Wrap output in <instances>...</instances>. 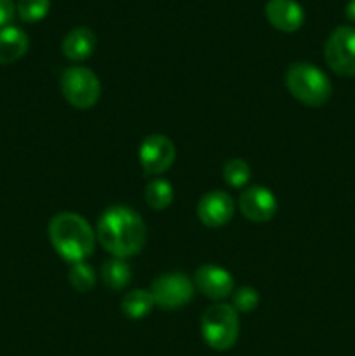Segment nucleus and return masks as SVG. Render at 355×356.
I'll list each match as a JSON object with an SVG mask.
<instances>
[{"mask_svg": "<svg viewBox=\"0 0 355 356\" xmlns=\"http://www.w3.org/2000/svg\"><path fill=\"white\" fill-rule=\"evenodd\" d=\"M101 278H103V284L108 289L117 292L131 284L132 270L127 261L120 259V257H113L110 261H104L103 268H101Z\"/></svg>", "mask_w": 355, "mask_h": 356, "instance_id": "obj_16", "label": "nucleus"}, {"mask_svg": "<svg viewBox=\"0 0 355 356\" xmlns=\"http://www.w3.org/2000/svg\"><path fill=\"white\" fill-rule=\"evenodd\" d=\"M30 47L28 35L17 26L0 28V65L19 61Z\"/></svg>", "mask_w": 355, "mask_h": 356, "instance_id": "obj_14", "label": "nucleus"}, {"mask_svg": "<svg viewBox=\"0 0 355 356\" xmlns=\"http://www.w3.org/2000/svg\"><path fill=\"white\" fill-rule=\"evenodd\" d=\"M61 94L77 110H89L101 96L100 79L86 66H70L61 75Z\"/></svg>", "mask_w": 355, "mask_h": 356, "instance_id": "obj_5", "label": "nucleus"}, {"mask_svg": "<svg viewBox=\"0 0 355 356\" xmlns=\"http://www.w3.org/2000/svg\"><path fill=\"white\" fill-rule=\"evenodd\" d=\"M14 14H16L14 0H0V28L7 26L14 19Z\"/></svg>", "mask_w": 355, "mask_h": 356, "instance_id": "obj_22", "label": "nucleus"}, {"mask_svg": "<svg viewBox=\"0 0 355 356\" xmlns=\"http://www.w3.org/2000/svg\"><path fill=\"white\" fill-rule=\"evenodd\" d=\"M345 14H347L348 19L354 21V23H355V0H350V2L347 3V9H345Z\"/></svg>", "mask_w": 355, "mask_h": 356, "instance_id": "obj_23", "label": "nucleus"}, {"mask_svg": "<svg viewBox=\"0 0 355 356\" xmlns=\"http://www.w3.org/2000/svg\"><path fill=\"white\" fill-rule=\"evenodd\" d=\"M145 200L153 211H166L174 200V190L169 181L162 177L150 181L145 188Z\"/></svg>", "mask_w": 355, "mask_h": 356, "instance_id": "obj_17", "label": "nucleus"}, {"mask_svg": "<svg viewBox=\"0 0 355 356\" xmlns=\"http://www.w3.org/2000/svg\"><path fill=\"white\" fill-rule=\"evenodd\" d=\"M194 285L205 298L212 301H223L233 294L235 282H233L232 273L225 268L216 266V264H204L195 271Z\"/></svg>", "mask_w": 355, "mask_h": 356, "instance_id": "obj_9", "label": "nucleus"}, {"mask_svg": "<svg viewBox=\"0 0 355 356\" xmlns=\"http://www.w3.org/2000/svg\"><path fill=\"white\" fill-rule=\"evenodd\" d=\"M68 282L72 285L73 291L77 292H90L96 285V271L90 264H87L86 261L82 263H75L70 266L68 271Z\"/></svg>", "mask_w": 355, "mask_h": 356, "instance_id": "obj_18", "label": "nucleus"}, {"mask_svg": "<svg viewBox=\"0 0 355 356\" xmlns=\"http://www.w3.org/2000/svg\"><path fill=\"white\" fill-rule=\"evenodd\" d=\"M202 339L216 351H228L235 346L240 332L239 313L232 305L218 302L207 308L200 320Z\"/></svg>", "mask_w": 355, "mask_h": 356, "instance_id": "obj_4", "label": "nucleus"}, {"mask_svg": "<svg viewBox=\"0 0 355 356\" xmlns=\"http://www.w3.org/2000/svg\"><path fill=\"white\" fill-rule=\"evenodd\" d=\"M265 14L268 23L284 33H294L305 23V10L296 0H268Z\"/></svg>", "mask_w": 355, "mask_h": 356, "instance_id": "obj_12", "label": "nucleus"}, {"mask_svg": "<svg viewBox=\"0 0 355 356\" xmlns=\"http://www.w3.org/2000/svg\"><path fill=\"white\" fill-rule=\"evenodd\" d=\"M153 308H155V301L150 291H145V289L129 291L120 302L122 313L131 320H143L152 313Z\"/></svg>", "mask_w": 355, "mask_h": 356, "instance_id": "obj_15", "label": "nucleus"}, {"mask_svg": "<svg viewBox=\"0 0 355 356\" xmlns=\"http://www.w3.org/2000/svg\"><path fill=\"white\" fill-rule=\"evenodd\" d=\"M139 165L146 176L167 172L176 160V146L167 136L150 134L139 146Z\"/></svg>", "mask_w": 355, "mask_h": 356, "instance_id": "obj_8", "label": "nucleus"}, {"mask_svg": "<svg viewBox=\"0 0 355 356\" xmlns=\"http://www.w3.org/2000/svg\"><path fill=\"white\" fill-rule=\"evenodd\" d=\"M51 0H17L16 13L24 23H37L49 14Z\"/></svg>", "mask_w": 355, "mask_h": 356, "instance_id": "obj_20", "label": "nucleus"}, {"mask_svg": "<svg viewBox=\"0 0 355 356\" xmlns=\"http://www.w3.org/2000/svg\"><path fill=\"white\" fill-rule=\"evenodd\" d=\"M195 285L184 273H166L153 280L150 294L155 306L164 309H180L194 298Z\"/></svg>", "mask_w": 355, "mask_h": 356, "instance_id": "obj_7", "label": "nucleus"}, {"mask_svg": "<svg viewBox=\"0 0 355 356\" xmlns=\"http://www.w3.org/2000/svg\"><path fill=\"white\" fill-rule=\"evenodd\" d=\"M285 87L294 99L306 106H324L333 96L331 80L319 66L294 63L285 72Z\"/></svg>", "mask_w": 355, "mask_h": 356, "instance_id": "obj_3", "label": "nucleus"}, {"mask_svg": "<svg viewBox=\"0 0 355 356\" xmlns=\"http://www.w3.org/2000/svg\"><path fill=\"white\" fill-rule=\"evenodd\" d=\"M233 214H235V202L226 191H209L198 200L197 216L202 225L209 228H221L228 225Z\"/></svg>", "mask_w": 355, "mask_h": 356, "instance_id": "obj_10", "label": "nucleus"}, {"mask_svg": "<svg viewBox=\"0 0 355 356\" xmlns=\"http://www.w3.org/2000/svg\"><path fill=\"white\" fill-rule=\"evenodd\" d=\"M327 66L340 76H355V28L338 26L324 47Z\"/></svg>", "mask_w": 355, "mask_h": 356, "instance_id": "obj_6", "label": "nucleus"}, {"mask_svg": "<svg viewBox=\"0 0 355 356\" xmlns=\"http://www.w3.org/2000/svg\"><path fill=\"white\" fill-rule=\"evenodd\" d=\"M278 202L275 195L265 186H251L239 197V209L253 222H267L277 214Z\"/></svg>", "mask_w": 355, "mask_h": 356, "instance_id": "obj_11", "label": "nucleus"}, {"mask_svg": "<svg viewBox=\"0 0 355 356\" xmlns=\"http://www.w3.org/2000/svg\"><path fill=\"white\" fill-rule=\"evenodd\" d=\"M223 179L232 188H244L251 181V167L242 159H230L221 169Z\"/></svg>", "mask_w": 355, "mask_h": 356, "instance_id": "obj_19", "label": "nucleus"}, {"mask_svg": "<svg viewBox=\"0 0 355 356\" xmlns=\"http://www.w3.org/2000/svg\"><path fill=\"white\" fill-rule=\"evenodd\" d=\"M49 240L52 249L66 263H82L93 254L96 233L86 218L75 212H61L49 222Z\"/></svg>", "mask_w": 355, "mask_h": 356, "instance_id": "obj_2", "label": "nucleus"}, {"mask_svg": "<svg viewBox=\"0 0 355 356\" xmlns=\"http://www.w3.org/2000/svg\"><path fill=\"white\" fill-rule=\"evenodd\" d=\"M260 305V294L254 287H240L232 294V306L237 313H249Z\"/></svg>", "mask_w": 355, "mask_h": 356, "instance_id": "obj_21", "label": "nucleus"}, {"mask_svg": "<svg viewBox=\"0 0 355 356\" xmlns=\"http://www.w3.org/2000/svg\"><path fill=\"white\" fill-rule=\"evenodd\" d=\"M96 238L113 257L129 259L145 249L146 225L141 216L127 205H113L101 214Z\"/></svg>", "mask_w": 355, "mask_h": 356, "instance_id": "obj_1", "label": "nucleus"}, {"mask_svg": "<svg viewBox=\"0 0 355 356\" xmlns=\"http://www.w3.org/2000/svg\"><path fill=\"white\" fill-rule=\"evenodd\" d=\"M96 51V35L90 28L77 26L63 38L61 52L70 61H84Z\"/></svg>", "mask_w": 355, "mask_h": 356, "instance_id": "obj_13", "label": "nucleus"}]
</instances>
